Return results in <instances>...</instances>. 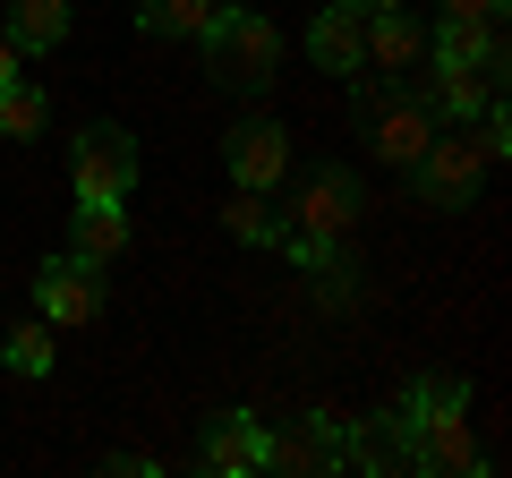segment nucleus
<instances>
[{"instance_id": "nucleus-13", "label": "nucleus", "mask_w": 512, "mask_h": 478, "mask_svg": "<svg viewBox=\"0 0 512 478\" xmlns=\"http://www.w3.org/2000/svg\"><path fill=\"white\" fill-rule=\"evenodd\" d=\"M342 470H367V478H384V470H410V427L384 410V419H342Z\"/></svg>"}, {"instance_id": "nucleus-19", "label": "nucleus", "mask_w": 512, "mask_h": 478, "mask_svg": "<svg viewBox=\"0 0 512 478\" xmlns=\"http://www.w3.org/2000/svg\"><path fill=\"white\" fill-rule=\"evenodd\" d=\"M0 368L9 376H52V316H26V325L0 333Z\"/></svg>"}, {"instance_id": "nucleus-5", "label": "nucleus", "mask_w": 512, "mask_h": 478, "mask_svg": "<svg viewBox=\"0 0 512 478\" xmlns=\"http://www.w3.org/2000/svg\"><path fill=\"white\" fill-rule=\"evenodd\" d=\"M359 214H367L359 171L325 163V171H308V180H299V197H291V214H282V231H299V239H350V231H359Z\"/></svg>"}, {"instance_id": "nucleus-20", "label": "nucleus", "mask_w": 512, "mask_h": 478, "mask_svg": "<svg viewBox=\"0 0 512 478\" xmlns=\"http://www.w3.org/2000/svg\"><path fill=\"white\" fill-rule=\"evenodd\" d=\"M43 129H52V94L35 77H9L0 86V137H43Z\"/></svg>"}, {"instance_id": "nucleus-8", "label": "nucleus", "mask_w": 512, "mask_h": 478, "mask_svg": "<svg viewBox=\"0 0 512 478\" xmlns=\"http://www.w3.org/2000/svg\"><path fill=\"white\" fill-rule=\"evenodd\" d=\"M222 163H231L239 188L274 197V188L291 180V129H282V120H239V129L222 137Z\"/></svg>"}, {"instance_id": "nucleus-1", "label": "nucleus", "mask_w": 512, "mask_h": 478, "mask_svg": "<svg viewBox=\"0 0 512 478\" xmlns=\"http://www.w3.org/2000/svg\"><path fill=\"white\" fill-rule=\"evenodd\" d=\"M393 419L410 427V470L419 478H453V470H478V444H470V385L461 376H419L402 393Z\"/></svg>"}, {"instance_id": "nucleus-9", "label": "nucleus", "mask_w": 512, "mask_h": 478, "mask_svg": "<svg viewBox=\"0 0 512 478\" xmlns=\"http://www.w3.org/2000/svg\"><path fill=\"white\" fill-rule=\"evenodd\" d=\"M265 470H282V478L342 470V419H333V410H308V419H291L282 436L265 427Z\"/></svg>"}, {"instance_id": "nucleus-18", "label": "nucleus", "mask_w": 512, "mask_h": 478, "mask_svg": "<svg viewBox=\"0 0 512 478\" xmlns=\"http://www.w3.org/2000/svg\"><path fill=\"white\" fill-rule=\"evenodd\" d=\"M222 231H231L239 248H282V214H274V197H256V188H239V197L222 205Z\"/></svg>"}, {"instance_id": "nucleus-16", "label": "nucleus", "mask_w": 512, "mask_h": 478, "mask_svg": "<svg viewBox=\"0 0 512 478\" xmlns=\"http://www.w3.org/2000/svg\"><path fill=\"white\" fill-rule=\"evenodd\" d=\"M69 0H9V18H0V35L18 43V52H60L69 43Z\"/></svg>"}, {"instance_id": "nucleus-23", "label": "nucleus", "mask_w": 512, "mask_h": 478, "mask_svg": "<svg viewBox=\"0 0 512 478\" xmlns=\"http://www.w3.org/2000/svg\"><path fill=\"white\" fill-rule=\"evenodd\" d=\"M26 69V52H18V43H9V35H0V86H9V77H18Z\"/></svg>"}, {"instance_id": "nucleus-21", "label": "nucleus", "mask_w": 512, "mask_h": 478, "mask_svg": "<svg viewBox=\"0 0 512 478\" xmlns=\"http://www.w3.org/2000/svg\"><path fill=\"white\" fill-rule=\"evenodd\" d=\"M103 470H111V478H163V470H171V461H154V453H111V461H103Z\"/></svg>"}, {"instance_id": "nucleus-12", "label": "nucleus", "mask_w": 512, "mask_h": 478, "mask_svg": "<svg viewBox=\"0 0 512 478\" xmlns=\"http://www.w3.org/2000/svg\"><path fill=\"white\" fill-rule=\"evenodd\" d=\"M128 239H137V222H128L120 197H77V214H69V248H77L86 265H120V257H128Z\"/></svg>"}, {"instance_id": "nucleus-4", "label": "nucleus", "mask_w": 512, "mask_h": 478, "mask_svg": "<svg viewBox=\"0 0 512 478\" xmlns=\"http://www.w3.org/2000/svg\"><path fill=\"white\" fill-rule=\"evenodd\" d=\"M487 154H478V137H470V120L461 129H436V146L410 163V197L427 205V214H470L478 205V188H487Z\"/></svg>"}, {"instance_id": "nucleus-15", "label": "nucleus", "mask_w": 512, "mask_h": 478, "mask_svg": "<svg viewBox=\"0 0 512 478\" xmlns=\"http://www.w3.org/2000/svg\"><path fill=\"white\" fill-rule=\"evenodd\" d=\"M359 26H367V18H350L342 0H325V9H316V26H308V60H316L325 77H359V69H367Z\"/></svg>"}, {"instance_id": "nucleus-10", "label": "nucleus", "mask_w": 512, "mask_h": 478, "mask_svg": "<svg viewBox=\"0 0 512 478\" xmlns=\"http://www.w3.org/2000/svg\"><path fill=\"white\" fill-rule=\"evenodd\" d=\"M103 265H86V257H77V248H69V257H52V265H43V274H35V308L43 316H52V325H94V316H103Z\"/></svg>"}, {"instance_id": "nucleus-2", "label": "nucleus", "mask_w": 512, "mask_h": 478, "mask_svg": "<svg viewBox=\"0 0 512 478\" xmlns=\"http://www.w3.org/2000/svg\"><path fill=\"white\" fill-rule=\"evenodd\" d=\"M197 52H205V77H214L222 94H239V103H265V86L282 77V26L265 18V9H222L214 35H205Z\"/></svg>"}, {"instance_id": "nucleus-7", "label": "nucleus", "mask_w": 512, "mask_h": 478, "mask_svg": "<svg viewBox=\"0 0 512 478\" xmlns=\"http://www.w3.org/2000/svg\"><path fill=\"white\" fill-rule=\"evenodd\" d=\"M427 69H512L504 18H461V9H444L427 26Z\"/></svg>"}, {"instance_id": "nucleus-24", "label": "nucleus", "mask_w": 512, "mask_h": 478, "mask_svg": "<svg viewBox=\"0 0 512 478\" xmlns=\"http://www.w3.org/2000/svg\"><path fill=\"white\" fill-rule=\"evenodd\" d=\"M350 18H376V9H410V0H342Z\"/></svg>"}, {"instance_id": "nucleus-6", "label": "nucleus", "mask_w": 512, "mask_h": 478, "mask_svg": "<svg viewBox=\"0 0 512 478\" xmlns=\"http://www.w3.org/2000/svg\"><path fill=\"white\" fill-rule=\"evenodd\" d=\"M69 188L77 197H120L128 205V188H137V137L120 120H86L77 146H69Z\"/></svg>"}, {"instance_id": "nucleus-3", "label": "nucleus", "mask_w": 512, "mask_h": 478, "mask_svg": "<svg viewBox=\"0 0 512 478\" xmlns=\"http://www.w3.org/2000/svg\"><path fill=\"white\" fill-rule=\"evenodd\" d=\"M436 129H444V120H436L410 86H376V77H359V137H367V154H376V163L410 171L427 146H436Z\"/></svg>"}, {"instance_id": "nucleus-17", "label": "nucleus", "mask_w": 512, "mask_h": 478, "mask_svg": "<svg viewBox=\"0 0 512 478\" xmlns=\"http://www.w3.org/2000/svg\"><path fill=\"white\" fill-rule=\"evenodd\" d=\"M222 18V0H137V26L154 43H205Z\"/></svg>"}, {"instance_id": "nucleus-14", "label": "nucleus", "mask_w": 512, "mask_h": 478, "mask_svg": "<svg viewBox=\"0 0 512 478\" xmlns=\"http://www.w3.org/2000/svg\"><path fill=\"white\" fill-rule=\"evenodd\" d=\"M359 52H367V69L402 77V69H419V60H427V26L410 18V9H376V18L359 26Z\"/></svg>"}, {"instance_id": "nucleus-11", "label": "nucleus", "mask_w": 512, "mask_h": 478, "mask_svg": "<svg viewBox=\"0 0 512 478\" xmlns=\"http://www.w3.org/2000/svg\"><path fill=\"white\" fill-rule=\"evenodd\" d=\"M197 470L205 478H256L265 470V419L256 410H214L197 436Z\"/></svg>"}, {"instance_id": "nucleus-22", "label": "nucleus", "mask_w": 512, "mask_h": 478, "mask_svg": "<svg viewBox=\"0 0 512 478\" xmlns=\"http://www.w3.org/2000/svg\"><path fill=\"white\" fill-rule=\"evenodd\" d=\"M436 9H461V18H504L512 0H436Z\"/></svg>"}]
</instances>
